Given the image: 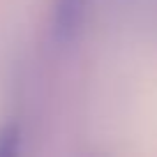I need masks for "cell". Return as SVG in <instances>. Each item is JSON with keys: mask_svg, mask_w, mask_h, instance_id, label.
I'll return each mask as SVG.
<instances>
[{"mask_svg": "<svg viewBox=\"0 0 157 157\" xmlns=\"http://www.w3.org/2000/svg\"><path fill=\"white\" fill-rule=\"evenodd\" d=\"M93 14V0H51L46 14L49 42L58 51H72L81 44Z\"/></svg>", "mask_w": 157, "mask_h": 157, "instance_id": "cell-1", "label": "cell"}, {"mask_svg": "<svg viewBox=\"0 0 157 157\" xmlns=\"http://www.w3.org/2000/svg\"><path fill=\"white\" fill-rule=\"evenodd\" d=\"M23 125L19 120L0 125V157H14L23 150Z\"/></svg>", "mask_w": 157, "mask_h": 157, "instance_id": "cell-2", "label": "cell"}]
</instances>
